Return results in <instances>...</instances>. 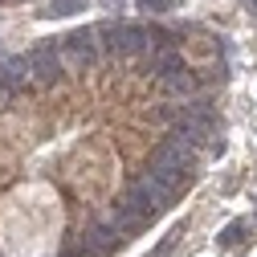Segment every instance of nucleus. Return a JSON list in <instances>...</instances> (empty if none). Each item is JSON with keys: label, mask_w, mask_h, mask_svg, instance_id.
I'll list each match as a JSON object with an SVG mask.
<instances>
[{"label": "nucleus", "mask_w": 257, "mask_h": 257, "mask_svg": "<svg viewBox=\"0 0 257 257\" xmlns=\"http://www.w3.org/2000/svg\"><path fill=\"white\" fill-rule=\"evenodd\" d=\"M57 45H61V57H66V70H74V74L94 70V66H98V57H102L98 29H94V25L74 29V33H66V37H57Z\"/></svg>", "instance_id": "nucleus-4"}, {"label": "nucleus", "mask_w": 257, "mask_h": 257, "mask_svg": "<svg viewBox=\"0 0 257 257\" xmlns=\"http://www.w3.org/2000/svg\"><path fill=\"white\" fill-rule=\"evenodd\" d=\"M102 9H106V13H122L126 0H102Z\"/></svg>", "instance_id": "nucleus-15"}, {"label": "nucleus", "mask_w": 257, "mask_h": 257, "mask_svg": "<svg viewBox=\"0 0 257 257\" xmlns=\"http://www.w3.org/2000/svg\"><path fill=\"white\" fill-rule=\"evenodd\" d=\"M155 86H159V94H164L168 102H188V98L200 94V78L192 74V66H180V70H172L164 78H155Z\"/></svg>", "instance_id": "nucleus-7"}, {"label": "nucleus", "mask_w": 257, "mask_h": 257, "mask_svg": "<svg viewBox=\"0 0 257 257\" xmlns=\"http://www.w3.org/2000/svg\"><path fill=\"white\" fill-rule=\"evenodd\" d=\"M122 200L131 204L135 212H143L147 220H155L164 208H172V204H176V192H172L164 180H159V176H151V172L143 168V172H135V176H131V184H126V192H122Z\"/></svg>", "instance_id": "nucleus-3"}, {"label": "nucleus", "mask_w": 257, "mask_h": 257, "mask_svg": "<svg viewBox=\"0 0 257 257\" xmlns=\"http://www.w3.org/2000/svg\"><path fill=\"white\" fill-rule=\"evenodd\" d=\"M253 220H257V208H253Z\"/></svg>", "instance_id": "nucleus-16"}, {"label": "nucleus", "mask_w": 257, "mask_h": 257, "mask_svg": "<svg viewBox=\"0 0 257 257\" xmlns=\"http://www.w3.org/2000/svg\"><path fill=\"white\" fill-rule=\"evenodd\" d=\"M78 241L86 245V253H90V257H110V253H118V249H122V241H126V237L114 229L106 216H98V220H94Z\"/></svg>", "instance_id": "nucleus-6"}, {"label": "nucleus", "mask_w": 257, "mask_h": 257, "mask_svg": "<svg viewBox=\"0 0 257 257\" xmlns=\"http://www.w3.org/2000/svg\"><path fill=\"white\" fill-rule=\"evenodd\" d=\"M200 168H204V159H200V151L192 147V143H180V139H172V135H164L155 147H151V155H147V172L151 176H159L176 196L184 188H192L200 180Z\"/></svg>", "instance_id": "nucleus-1"}, {"label": "nucleus", "mask_w": 257, "mask_h": 257, "mask_svg": "<svg viewBox=\"0 0 257 257\" xmlns=\"http://www.w3.org/2000/svg\"><path fill=\"white\" fill-rule=\"evenodd\" d=\"M249 241H253V229H249V220H245V216L229 220V224L216 233V249H241V245H249Z\"/></svg>", "instance_id": "nucleus-11"}, {"label": "nucleus", "mask_w": 257, "mask_h": 257, "mask_svg": "<svg viewBox=\"0 0 257 257\" xmlns=\"http://www.w3.org/2000/svg\"><path fill=\"white\" fill-rule=\"evenodd\" d=\"M29 61H33V82H37V86H45V90H49V86H57L61 78L70 74L57 41H45V45H37V49H29Z\"/></svg>", "instance_id": "nucleus-5"}, {"label": "nucleus", "mask_w": 257, "mask_h": 257, "mask_svg": "<svg viewBox=\"0 0 257 257\" xmlns=\"http://www.w3.org/2000/svg\"><path fill=\"white\" fill-rule=\"evenodd\" d=\"M98 29V45H102V53H110V57H143L147 53V25L143 21H102V25H94Z\"/></svg>", "instance_id": "nucleus-2"}, {"label": "nucleus", "mask_w": 257, "mask_h": 257, "mask_svg": "<svg viewBox=\"0 0 257 257\" xmlns=\"http://www.w3.org/2000/svg\"><path fill=\"white\" fill-rule=\"evenodd\" d=\"M0 86H5L9 94H25V90H33V61H29V53H13L0 61Z\"/></svg>", "instance_id": "nucleus-8"}, {"label": "nucleus", "mask_w": 257, "mask_h": 257, "mask_svg": "<svg viewBox=\"0 0 257 257\" xmlns=\"http://www.w3.org/2000/svg\"><path fill=\"white\" fill-rule=\"evenodd\" d=\"M139 9H143V13H168L172 0H139Z\"/></svg>", "instance_id": "nucleus-14"}, {"label": "nucleus", "mask_w": 257, "mask_h": 257, "mask_svg": "<svg viewBox=\"0 0 257 257\" xmlns=\"http://www.w3.org/2000/svg\"><path fill=\"white\" fill-rule=\"evenodd\" d=\"M184 237V224H176V229H168V237H159V245H155V253H147V257H168L172 249H176V241Z\"/></svg>", "instance_id": "nucleus-13"}, {"label": "nucleus", "mask_w": 257, "mask_h": 257, "mask_svg": "<svg viewBox=\"0 0 257 257\" xmlns=\"http://www.w3.org/2000/svg\"><path fill=\"white\" fill-rule=\"evenodd\" d=\"M86 9V0H49V9H41V21H61V17H74Z\"/></svg>", "instance_id": "nucleus-12"}, {"label": "nucleus", "mask_w": 257, "mask_h": 257, "mask_svg": "<svg viewBox=\"0 0 257 257\" xmlns=\"http://www.w3.org/2000/svg\"><path fill=\"white\" fill-rule=\"evenodd\" d=\"M102 216H106V220L114 224V229H118V233H122L126 241H131L135 233H143V229H147V224H151V220H147L143 212H135L131 204H126V200H114V204H110V208H106Z\"/></svg>", "instance_id": "nucleus-10"}, {"label": "nucleus", "mask_w": 257, "mask_h": 257, "mask_svg": "<svg viewBox=\"0 0 257 257\" xmlns=\"http://www.w3.org/2000/svg\"><path fill=\"white\" fill-rule=\"evenodd\" d=\"M180 66H188L180 45H155V49L143 53V70H147L151 78H164V74H172V70H180Z\"/></svg>", "instance_id": "nucleus-9"}]
</instances>
